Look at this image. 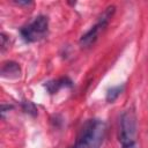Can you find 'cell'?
<instances>
[{
    "label": "cell",
    "mask_w": 148,
    "mask_h": 148,
    "mask_svg": "<svg viewBox=\"0 0 148 148\" xmlns=\"http://www.w3.org/2000/svg\"><path fill=\"white\" fill-rule=\"evenodd\" d=\"M124 90V84L121 86H116V87H112L110 88L108 91H106V101L112 103L113 101H116L118 98V96L123 92Z\"/></svg>",
    "instance_id": "7"
},
{
    "label": "cell",
    "mask_w": 148,
    "mask_h": 148,
    "mask_svg": "<svg viewBox=\"0 0 148 148\" xmlns=\"http://www.w3.org/2000/svg\"><path fill=\"white\" fill-rule=\"evenodd\" d=\"M22 108H23V111L29 113V114H32V116H36L37 114V109L36 106L34 105V103H31L30 101H25L22 103Z\"/></svg>",
    "instance_id": "8"
},
{
    "label": "cell",
    "mask_w": 148,
    "mask_h": 148,
    "mask_svg": "<svg viewBox=\"0 0 148 148\" xmlns=\"http://www.w3.org/2000/svg\"><path fill=\"white\" fill-rule=\"evenodd\" d=\"M0 39H1V51H5L7 47V36L2 32L0 35Z\"/></svg>",
    "instance_id": "9"
},
{
    "label": "cell",
    "mask_w": 148,
    "mask_h": 148,
    "mask_svg": "<svg viewBox=\"0 0 148 148\" xmlns=\"http://www.w3.org/2000/svg\"><path fill=\"white\" fill-rule=\"evenodd\" d=\"M20 74H21V68H20L18 64H16L14 61H7L1 67V76L2 77L15 79V77H18Z\"/></svg>",
    "instance_id": "5"
},
{
    "label": "cell",
    "mask_w": 148,
    "mask_h": 148,
    "mask_svg": "<svg viewBox=\"0 0 148 148\" xmlns=\"http://www.w3.org/2000/svg\"><path fill=\"white\" fill-rule=\"evenodd\" d=\"M72 81L68 77H60L58 80H52L45 83V88L50 94H56L64 87H71Z\"/></svg>",
    "instance_id": "6"
},
{
    "label": "cell",
    "mask_w": 148,
    "mask_h": 148,
    "mask_svg": "<svg viewBox=\"0 0 148 148\" xmlns=\"http://www.w3.org/2000/svg\"><path fill=\"white\" fill-rule=\"evenodd\" d=\"M49 30V18L45 15L36 16L30 23L22 27L20 34L22 38L28 43H34L40 40L45 37Z\"/></svg>",
    "instance_id": "4"
},
{
    "label": "cell",
    "mask_w": 148,
    "mask_h": 148,
    "mask_svg": "<svg viewBox=\"0 0 148 148\" xmlns=\"http://www.w3.org/2000/svg\"><path fill=\"white\" fill-rule=\"evenodd\" d=\"M15 3H17V5H25V6H28V5H30L31 2L30 1H15Z\"/></svg>",
    "instance_id": "10"
},
{
    "label": "cell",
    "mask_w": 148,
    "mask_h": 148,
    "mask_svg": "<svg viewBox=\"0 0 148 148\" xmlns=\"http://www.w3.org/2000/svg\"><path fill=\"white\" fill-rule=\"evenodd\" d=\"M106 133V124L98 118L88 119L81 127L73 148H99Z\"/></svg>",
    "instance_id": "1"
},
{
    "label": "cell",
    "mask_w": 148,
    "mask_h": 148,
    "mask_svg": "<svg viewBox=\"0 0 148 148\" xmlns=\"http://www.w3.org/2000/svg\"><path fill=\"white\" fill-rule=\"evenodd\" d=\"M123 148H136V145H132V146H127V147H123Z\"/></svg>",
    "instance_id": "11"
},
{
    "label": "cell",
    "mask_w": 148,
    "mask_h": 148,
    "mask_svg": "<svg viewBox=\"0 0 148 148\" xmlns=\"http://www.w3.org/2000/svg\"><path fill=\"white\" fill-rule=\"evenodd\" d=\"M114 10H116V7H114L113 5L108 6V7L104 9V12L97 17L96 23H95L86 34H83V35L81 36V38H80V45H81L82 47H90V46L97 40L99 34H101V32L106 28V25L109 24L111 17H112L113 14H114Z\"/></svg>",
    "instance_id": "3"
},
{
    "label": "cell",
    "mask_w": 148,
    "mask_h": 148,
    "mask_svg": "<svg viewBox=\"0 0 148 148\" xmlns=\"http://www.w3.org/2000/svg\"><path fill=\"white\" fill-rule=\"evenodd\" d=\"M136 136V116L131 109L123 112L119 119L118 139L121 147H127L135 145Z\"/></svg>",
    "instance_id": "2"
}]
</instances>
